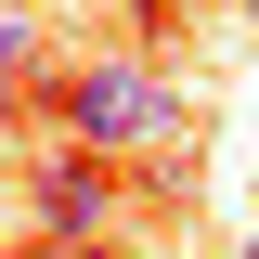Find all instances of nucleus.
<instances>
[{
	"label": "nucleus",
	"mask_w": 259,
	"mask_h": 259,
	"mask_svg": "<svg viewBox=\"0 0 259 259\" xmlns=\"http://www.w3.org/2000/svg\"><path fill=\"white\" fill-rule=\"evenodd\" d=\"M13 259H117V246H78V233H26Z\"/></svg>",
	"instance_id": "obj_4"
},
{
	"label": "nucleus",
	"mask_w": 259,
	"mask_h": 259,
	"mask_svg": "<svg viewBox=\"0 0 259 259\" xmlns=\"http://www.w3.org/2000/svg\"><path fill=\"white\" fill-rule=\"evenodd\" d=\"M52 130L130 168V156H156L168 130H182V91H168L156 65H117V52H104V65H65V78H52Z\"/></svg>",
	"instance_id": "obj_1"
},
{
	"label": "nucleus",
	"mask_w": 259,
	"mask_h": 259,
	"mask_svg": "<svg viewBox=\"0 0 259 259\" xmlns=\"http://www.w3.org/2000/svg\"><path fill=\"white\" fill-rule=\"evenodd\" d=\"M117 221H130V168L117 156H91V143H39V156H26V233L104 246Z\"/></svg>",
	"instance_id": "obj_2"
},
{
	"label": "nucleus",
	"mask_w": 259,
	"mask_h": 259,
	"mask_svg": "<svg viewBox=\"0 0 259 259\" xmlns=\"http://www.w3.org/2000/svg\"><path fill=\"white\" fill-rule=\"evenodd\" d=\"M26 52H39V13H26V0H0V78H26Z\"/></svg>",
	"instance_id": "obj_3"
},
{
	"label": "nucleus",
	"mask_w": 259,
	"mask_h": 259,
	"mask_svg": "<svg viewBox=\"0 0 259 259\" xmlns=\"http://www.w3.org/2000/svg\"><path fill=\"white\" fill-rule=\"evenodd\" d=\"M246 259H259V246H246Z\"/></svg>",
	"instance_id": "obj_7"
},
{
	"label": "nucleus",
	"mask_w": 259,
	"mask_h": 259,
	"mask_svg": "<svg viewBox=\"0 0 259 259\" xmlns=\"http://www.w3.org/2000/svg\"><path fill=\"white\" fill-rule=\"evenodd\" d=\"M246 13H259V0H246Z\"/></svg>",
	"instance_id": "obj_6"
},
{
	"label": "nucleus",
	"mask_w": 259,
	"mask_h": 259,
	"mask_svg": "<svg viewBox=\"0 0 259 259\" xmlns=\"http://www.w3.org/2000/svg\"><path fill=\"white\" fill-rule=\"evenodd\" d=\"M0 143H13V78H0Z\"/></svg>",
	"instance_id": "obj_5"
}]
</instances>
